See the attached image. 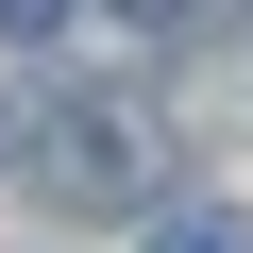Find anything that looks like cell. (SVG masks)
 <instances>
[{
    "mask_svg": "<svg viewBox=\"0 0 253 253\" xmlns=\"http://www.w3.org/2000/svg\"><path fill=\"white\" fill-rule=\"evenodd\" d=\"M51 186H68V203H118V186H135V118L68 101V118H51Z\"/></svg>",
    "mask_w": 253,
    "mask_h": 253,
    "instance_id": "cell-1",
    "label": "cell"
},
{
    "mask_svg": "<svg viewBox=\"0 0 253 253\" xmlns=\"http://www.w3.org/2000/svg\"><path fill=\"white\" fill-rule=\"evenodd\" d=\"M152 253H253V236H236V219H169Z\"/></svg>",
    "mask_w": 253,
    "mask_h": 253,
    "instance_id": "cell-2",
    "label": "cell"
},
{
    "mask_svg": "<svg viewBox=\"0 0 253 253\" xmlns=\"http://www.w3.org/2000/svg\"><path fill=\"white\" fill-rule=\"evenodd\" d=\"M51 17H68V0H0V34H51Z\"/></svg>",
    "mask_w": 253,
    "mask_h": 253,
    "instance_id": "cell-3",
    "label": "cell"
},
{
    "mask_svg": "<svg viewBox=\"0 0 253 253\" xmlns=\"http://www.w3.org/2000/svg\"><path fill=\"white\" fill-rule=\"evenodd\" d=\"M135 17H186V0H135Z\"/></svg>",
    "mask_w": 253,
    "mask_h": 253,
    "instance_id": "cell-4",
    "label": "cell"
}]
</instances>
